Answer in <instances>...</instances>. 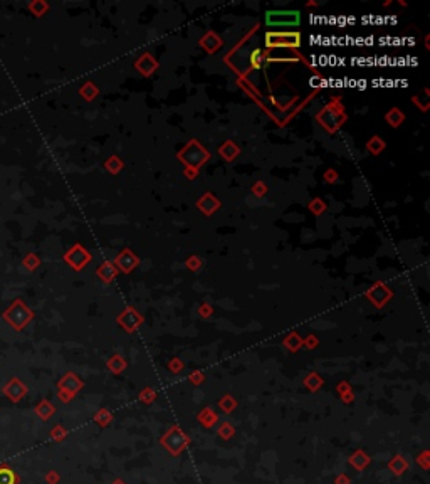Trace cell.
Segmentation results:
<instances>
[{
  "label": "cell",
  "instance_id": "30bf717a",
  "mask_svg": "<svg viewBox=\"0 0 430 484\" xmlns=\"http://www.w3.org/2000/svg\"><path fill=\"white\" fill-rule=\"evenodd\" d=\"M118 323H119V325H121L126 331L131 333V331H134V330H136V328L143 323V316L139 315V313L134 310V308L129 306V308H126V310L121 313V315L118 316Z\"/></svg>",
  "mask_w": 430,
  "mask_h": 484
},
{
  "label": "cell",
  "instance_id": "7a4b0ae2",
  "mask_svg": "<svg viewBox=\"0 0 430 484\" xmlns=\"http://www.w3.org/2000/svg\"><path fill=\"white\" fill-rule=\"evenodd\" d=\"M4 320H7L16 330H22L24 326L29 325V321L34 318V313L24 305V301L16 299L9 306V310L4 313Z\"/></svg>",
  "mask_w": 430,
  "mask_h": 484
},
{
  "label": "cell",
  "instance_id": "d6a6232c",
  "mask_svg": "<svg viewBox=\"0 0 430 484\" xmlns=\"http://www.w3.org/2000/svg\"><path fill=\"white\" fill-rule=\"evenodd\" d=\"M219 434H221V437L224 439H229L234 436V426L229 422H224L221 427H219Z\"/></svg>",
  "mask_w": 430,
  "mask_h": 484
},
{
  "label": "cell",
  "instance_id": "e0dca14e",
  "mask_svg": "<svg viewBox=\"0 0 430 484\" xmlns=\"http://www.w3.org/2000/svg\"><path fill=\"white\" fill-rule=\"evenodd\" d=\"M385 121H387L390 126H393V128H398V126L405 121V114L400 108H392L387 114H385Z\"/></svg>",
  "mask_w": 430,
  "mask_h": 484
},
{
  "label": "cell",
  "instance_id": "d590c367",
  "mask_svg": "<svg viewBox=\"0 0 430 484\" xmlns=\"http://www.w3.org/2000/svg\"><path fill=\"white\" fill-rule=\"evenodd\" d=\"M200 266H202V261H200L198 256H192V257H188V259H187V267L190 271H198Z\"/></svg>",
  "mask_w": 430,
  "mask_h": 484
},
{
  "label": "cell",
  "instance_id": "52a82bcc",
  "mask_svg": "<svg viewBox=\"0 0 430 484\" xmlns=\"http://www.w3.org/2000/svg\"><path fill=\"white\" fill-rule=\"evenodd\" d=\"M64 261H66L74 271H81L84 269V266L91 261V254H89V251L84 249L81 244H74L69 247V251L64 254Z\"/></svg>",
  "mask_w": 430,
  "mask_h": 484
},
{
  "label": "cell",
  "instance_id": "5b68a950",
  "mask_svg": "<svg viewBox=\"0 0 430 484\" xmlns=\"http://www.w3.org/2000/svg\"><path fill=\"white\" fill-rule=\"evenodd\" d=\"M316 119L319 121V125L324 126L328 131H331L333 133L334 130H338L339 126L343 125V121L346 119V116H344L343 108L339 104L336 106V108H334L333 104H328L323 111H319Z\"/></svg>",
  "mask_w": 430,
  "mask_h": 484
},
{
  "label": "cell",
  "instance_id": "7bdbcfd3",
  "mask_svg": "<svg viewBox=\"0 0 430 484\" xmlns=\"http://www.w3.org/2000/svg\"><path fill=\"white\" fill-rule=\"evenodd\" d=\"M197 173H198V170H195V168H185V176L190 180H193L195 176H197Z\"/></svg>",
  "mask_w": 430,
  "mask_h": 484
},
{
  "label": "cell",
  "instance_id": "83f0119b",
  "mask_svg": "<svg viewBox=\"0 0 430 484\" xmlns=\"http://www.w3.org/2000/svg\"><path fill=\"white\" fill-rule=\"evenodd\" d=\"M198 420L203 424L205 427H212L215 422H217V415H215V412L212 408H205L198 413Z\"/></svg>",
  "mask_w": 430,
  "mask_h": 484
},
{
  "label": "cell",
  "instance_id": "d4e9b609",
  "mask_svg": "<svg viewBox=\"0 0 430 484\" xmlns=\"http://www.w3.org/2000/svg\"><path fill=\"white\" fill-rule=\"evenodd\" d=\"M108 368L113 373H121L124 368H126V361H124V358L121 355H113L108 360Z\"/></svg>",
  "mask_w": 430,
  "mask_h": 484
},
{
  "label": "cell",
  "instance_id": "7c38bea8",
  "mask_svg": "<svg viewBox=\"0 0 430 484\" xmlns=\"http://www.w3.org/2000/svg\"><path fill=\"white\" fill-rule=\"evenodd\" d=\"M81 387H83V380L73 372L66 373V375L62 377V380L59 382V388H61V392H67L69 397L74 395V393H76Z\"/></svg>",
  "mask_w": 430,
  "mask_h": 484
},
{
  "label": "cell",
  "instance_id": "9c48e42d",
  "mask_svg": "<svg viewBox=\"0 0 430 484\" xmlns=\"http://www.w3.org/2000/svg\"><path fill=\"white\" fill-rule=\"evenodd\" d=\"M392 296H393L392 289H388V287L385 286L382 281L375 282V284L367 291V297H368V299L372 301L377 308H382L385 302L392 299Z\"/></svg>",
  "mask_w": 430,
  "mask_h": 484
},
{
  "label": "cell",
  "instance_id": "4fadbf2b",
  "mask_svg": "<svg viewBox=\"0 0 430 484\" xmlns=\"http://www.w3.org/2000/svg\"><path fill=\"white\" fill-rule=\"evenodd\" d=\"M134 66H136V69L143 76H152L155 73V69L158 68V63L152 54H143L141 57L134 63Z\"/></svg>",
  "mask_w": 430,
  "mask_h": 484
},
{
  "label": "cell",
  "instance_id": "f35d334b",
  "mask_svg": "<svg viewBox=\"0 0 430 484\" xmlns=\"http://www.w3.org/2000/svg\"><path fill=\"white\" fill-rule=\"evenodd\" d=\"M168 368H170L172 372H180V370L183 368V363H182V360H180V358H173V360H170Z\"/></svg>",
  "mask_w": 430,
  "mask_h": 484
},
{
  "label": "cell",
  "instance_id": "3957f363",
  "mask_svg": "<svg viewBox=\"0 0 430 484\" xmlns=\"http://www.w3.org/2000/svg\"><path fill=\"white\" fill-rule=\"evenodd\" d=\"M269 27H298L301 24L299 10H269L266 14Z\"/></svg>",
  "mask_w": 430,
  "mask_h": 484
},
{
  "label": "cell",
  "instance_id": "b9f144b4",
  "mask_svg": "<svg viewBox=\"0 0 430 484\" xmlns=\"http://www.w3.org/2000/svg\"><path fill=\"white\" fill-rule=\"evenodd\" d=\"M303 345H306L309 350H313V348L318 345V338L311 335L309 338H306V340H303Z\"/></svg>",
  "mask_w": 430,
  "mask_h": 484
},
{
  "label": "cell",
  "instance_id": "44dd1931",
  "mask_svg": "<svg viewBox=\"0 0 430 484\" xmlns=\"http://www.w3.org/2000/svg\"><path fill=\"white\" fill-rule=\"evenodd\" d=\"M79 94H81V98L83 99H86V101H93L96 96L99 94V89L94 86V83H91V81H88V83H84L81 88H79Z\"/></svg>",
  "mask_w": 430,
  "mask_h": 484
},
{
  "label": "cell",
  "instance_id": "1f68e13d",
  "mask_svg": "<svg viewBox=\"0 0 430 484\" xmlns=\"http://www.w3.org/2000/svg\"><path fill=\"white\" fill-rule=\"evenodd\" d=\"M155 397H157V393H155V390L152 387L143 388L141 393H139V400L145 402V403H152L155 400Z\"/></svg>",
  "mask_w": 430,
  "mask_h": 484
},
{
  "label": "cell",
  "instance_id": "5bb4252c",
  "mask_svg": "<svg viewBox=\"0 0 430 484\" xmlns=\"http://www.w3.org/2000/svg\"><path fill=\"white\" fill-rule=\"evenodd\" d=\"M118 269H116V266L113 264V261H104L101 266L98 267V271H96V274H98V277L101 279L103 282H106V284H109L114 277L118 276Z\"/></svg>",
  "mask_w": 430,
  "mask_h": 484
},
{
  "label": "cell",
  "instance_id": "ba28073f",
  "mask_svg": "<svg viewBox=\"0 0 430 484\" xmlns=\"http://www.w3.org/2000/svg\"><path fill=\"white\" fill-rule=\"evenodd\" d=\"M113 264L116 266L118 271L124 272V274H128V272H131L133 269H136L138 264H139V257L134 254L131 249H123L119 254L114 257Z\"/></svg>",
  "mask_w": 430,
  "mask_h": 484
},
{
  "label": "cell",
  "instance_id": "484cf974",
  "mask_svg": "<svg viewBox=\"0 0 430 484\" xmlns=\"http://www.w3.org/2000/svg\"><path fill=\"white\" fill-rule=\"evenodd\" d=\"M27 7L34 15H36V17H42V15L49 10V4L44 2V0H34V2H29Z\"/></svg>",
  "mask_w": 430,
  "mask_h": 484
},
{
  "label": "cell",
  "instance_id": "603a6c76",
  "mask_svg": "<svg viewBox=\"0 0 430 484\" xmlns=\"http://www.w3.org/2000/svg\"><path fill=\"white\" fill-rule=\"evenodd\" d=\"M304 385H306L311 392H318L319 387L323 385V378L319 377L316 372H311V373H308L306 378H304Z\"/></svg>",
  "mask_w": 430,
  "mask_h": 484
},
{
  "label": "cell",
  "instance_id": "836d02e7",
  "mask_svg": "<svg viewBox=\"0 0 430 484\" xmlns=\"http://www.w3.org/2000/svg\"><path fill=\"white\" fill-rule=\"evenodd\" d=\"M96 420L101 424V426H108L109 422H111V413H109L106 408H103V410H99L98 413H96Z\"/></svg>",
  "mask_w": 430,
  "mask_h": 484
},
{
  "label": "cell",
  "instance_id": "4316f807",
  "mask_svg": "<svg viewBox=\"0 0 430 484\" xmlns=\"http://www.w3.org/2000/svg\"><path fill=\"white\" fill-rule=\"evenodd\" d=\"M22 266L26 267L27 271H36L39 266H41V257L37 254H34V252H29L26 254V257L22 259Z\"/></svg>",
  "mask_w": 430,
  "mask_h": 484
},
{
  "label": "cell",
  "instance_id": "cb8c5ba5",
  "mask_svg": "<svg viewBox=\"0 0 430 484\" xmlns=\"http://www.w3.org/2000/svg\"><path fill=\"white\" fill-rule=\"evenodd\" d=\"M19 477L9 466L0 467V484H17Z\"/></svg>",
  "mask_w": 430,
  "mask_h": 484
},
{
  "label": "cell",
  "instance_id": "f1b7e54d",
  "mask_svg": "<svg viewBox=\"0 0 430 484\" xmlns=\"http://www.w3.org/2000/svg\"><path fill=\"white\" fill-rule=\"evenodd\" d=\"M284 346L286 348H289L291 351H298L299 348L303 346V340H301V336L298 335V333H291L286 340H284Z\"/></svg>",
  "mask_w": 430,
  "mask_h": 484
},
{
  "label": "cell",
  "instance_id": "277c9868",
  "mask_svg": "<svg viewBox=\"0 0 430 484\" xmlns=\"http://www.w3.org/2000/svg\"><path fill=\"white\" fill-rule=\"evenodd\" d=\"M188 442H190L188 436L178 426L170 427L168 431L165 432V436L160 439V444H162L163 447H167L173 456L182 454L183 449L188 446Z\"/></svg>",
  "mask_w": 430,
  "mask_h": 484
},
{
  "label": "cell",
  "instance_id": "ffe728a7",
  "mask_svg": "<svg viewBox=\"0 0 430 484\" xmlns=\"http://www.w3.org/2000/svg\"><path fill=\"white\" fill-rule=\"evenodd\" d=\"M388 469L390 471H393V474L400 476V474H403L408 469V462L405 461L402 456H395L392 461L388 462Z\"/></svg>",
  "mask_w": 430,
  "mask_h": 484
},
{
  "label": "cell",
  "instance_id": "4dcf8cb0",
  "mask_svg": "<svg viewBox=\"0 0 430 484\" xmlns=\"http://www.w3.org/2000/svg\"><path fill=\"white\" fill-rule=\"evenodd\" d=\"M219 405L222 407V410H224V412H227V413H229V412H232L234 408H236L237 403H236V400H234V398H232L231 395H226V397L222 398L221 402H219Z\"/></svg>",
  "mask_w": 430,
  "mask_h": 484
},
{
  "label": "cell",
  "instance_id": "2e32d148",
  "mask_svg": "<svg viewBox=\"0 0 430 484\" xmlns=\"http://www.w3.org/2000/svg\"><path fill=\"white\" fill-rule=\"evenodd\" d=\"M200 45L207 50V52H215L219 47L222 45V40H221V37H219L217 34H213V32H207L203 35V39L200 40Z\"/></svg>",
  "mask_w": 430,
  "mask_h": 484
},
{
  "label": "cell",
  "instance_id": "7402d4cb",
  "mask_svg": "<svg viewBox=\"0 0 430 484\" xmlns=\"http://www.w3.org/2000/svg\"><path fill=\"white\" fill-rule=\"evenodd\" d=\"M123 166H124V163H123V160L119 158V156H116V155H113V156H109V158L106 160V163H104V168H106L109 173L111 175H116V173H119V171L123 170Z\"/></svg>",
  "mask_w": 430,
  "mask_h": 484
},
{
  "label": "cell",
  "instance_id": "74e56055",
  "mask_svg": "<svg viewBox=\"0 0 430 484\" xmlns=\"http://www.w3.org/2000/svg\"><path fill=\"white\" fill-rule=\"evenodd\" d=\"M188 378H190V382H193L195 385H198V383H202V382H203L205 375H203V372L195 370V372H192V375H190Z\"/></svg>",
  "mask_w": 430,
  "mask_h": 484
},
{
  "label": "cell",
  "instance_id": "8fae6325",
  "mask_svg": "<svg viewBox=\"0 0 430 484\" xmlns=\"http://www.w3.org/2000/svg\"><path fill=\"white\" fill-rule=\"evenodd\" d=\"M197 209L202 212L203 215L210 217V215L213 214V212H217L219 209H221V200H219L213 194L207 192V194L202 195V197H200V199L197 200Z\"/></svg>",
  "mask_w": 430,
  "mask_h": 484
},
{
  "label": "cell",
  "instance_id": "f6af8a7d",
  "mask_svg": "<svg viewBox=\"0 0 430 484\" xmlns=\"http://www.w3.org/2000/svg\"><path fill=\"white\" fill-rule=\"evenodd\" d=\"M427 456H428V452H427V451H425V452L422 454V456H420V457L417 459V461H418L420 464H422V466H423L425 469H427V467H428V462H427Z\"/></svg>",
  "mask_w": 430,
  "mask_h": 484
},
{
  "label": "cell",
  "instance_id": "d6986e66",
  "mask_svg": "<svg viewBox=\"0 0 430 484\" xmlns=\"http://www.w3.org/2000/svg\"><path fill=\"white\" fill-rule=\"evenodd\" d=\"M383 148H385V141L380 138V136H372L368 141H367V150H368V153L370 155H373V156H377V155H380L383 151Z\"/></svg>",
  "mask_w": 430,
  "mask_h": 484
},
{
  "label": "cell",
  "instance_id": "60d3db41",
  "mask_svg": "<svg viewBox=\"0 0 430 484\" xmlns=\"http://www.w3.org/2000/svg\"><path fill=\"white\" fill-rule=\"evenodd\" d=\"M212 313H213V310H212V306H210L208 302H205V305L200 306V315H202V316L208 318L210 315H212Z\"/></svg>",
  "mask_w": 430,
  "mask_h": 484
},
{
  "label": "cell",
  "instance_id": "8d00e7d4",
  "mask_svg": "<svg viewBox=\"0 0 430 484\" xmlns=\"http://www.w3.org/2000/svg\"><path fill=\"white\" fill-rule=\"evenodd\" d=\"M252 192H254V194H256L257 197H262V195L267 194V187H266V184H264V182H256V184L252 185Z\"/></svg>",
  "mask_w": 430,
  "mask_h": 484
},
{
  "label": "cell",
  "instance_id": "6da1fadb",
  "mask_svg": "<svg viewBox=\"0 0 430 484\" xmlns=\"http://www.w3.org/2000/svg\"><path fill=\"white\" fill-rule=\"evenodd\" d=\"M178 160L185 165V168L198 170L200 166L205 165L210 160V153L197 140H190L188 143L178 151Z\"/></svg>",
  "mask_w": 430,
  "mask_h": 484
},
{
  "label": "cell",
  "instance_id": "9a60e30c",
  "mask_svg": "<svg viewBox=\"0 0 430 484\" xmlns=\"http://www.w3.org/2000/svg\"><path fill=\"white\" fill-rule=\"evenodd\" d=\"M239 153H241V148H239L232 140L224 141V143L221 145V148H219V155H221L226 161H232Z\"/></svg>",
  "mask_w": 430,
  "mask_h": 484
},
{
  "label": "cell",
  "instance_id": "7dc6e473",
  "mask_svg": "<svg viewBox=\"0 0 430 484\" xmlns=\"http://www.w3.org/2000/svg\"><path fill=\"white\" fill-rule=\"evenodd\" d=\"M336 484H349L348 476H344V474H341V476H338V477H336Z\"/></svg>",
  "mask_w": 430,
  "mask_h": 484
},
{
  "label": "cell",
  "instance_id": "ab89813d",
  "mask_svg": "<svg viewBox=\"0 0 430 484\" xmlns=\"http://www.w3.org/2000/svg\"><path fill=\"white\" fill-rule=\"evenodd\" d=\"M261 60H262V52L261 50H256V52H252V57H251V63H252V68H261Z\"/></svg>",
  "mask_w": 430,
  "mask_h": 484
},
{
  "label": "cell",
  "instance_id": "bcb514c9",
  "mask_svg": "<svg viewBox=\"0 0 430 484\" xmlns=\"http://www.w3.org/2000/svg\"><path fill=\"white\" fill-rule=\"evenodd\" d=\"M341 398H343L344 402H351L353 398H354V395H353V392H351V390H348V392L341 393Z\"/></svg>",
  "mask_w": 430,
  "mask_h": 484
},
{
  "label": "cell",
  "instance_id": "c3c4849f",
  "mask_svg": "<svg viewBox=\"0 0 430 484\" xmlns=\"http://www.w3.org/2000/svg\"><path fill=\"white\" fill-rule=\"evenodd\" d=\"M113 484H126V482H124V481H121V479H118V481H114Z\"/></svg>",
  "mask_w": 430,
  "mask_h": 484
},
{
  "label": "cell",
  "instance_id": "f546056e",
  "mask_svg": "<svg viewBox=\"0 0 430 484\" xmlns=\"http://www.w3.org/2000/svg\"><path fill=\"white\" fill-rule=\"evenodd\" d=\"M308 209H309V212L311 214H314V215H321L324 210H326V204L319 199V197H314V199L309 202L308 204Z\"/></svg>",
  "mask_w": 430,
  "mask_h": 484
},
{
  "label": "cell",
  "instance_id": "ac0fdd59",
  "mask_svg": "<svg viewBox=\"0 0 430 484\" xmlns=\"http://www.w3.org/2000/svg\"><path fill=\"white\" fill-rule=\"evenodd\" d=\"M368 462H370V457L367 456V452H363V451H356L351 457H349V464H351L354 469H358V471H362L363 467H367Z\"/></svg>",
  "mask_w": 430,
  "mask_h": 484
},
{
  "label": "cell",
  "instance_id": "e575fe53",
  "mask_svg": "<svg viewBox=\"0 0 430 484\" xmlns=\"http://www.w3.org/2000/svg\"><path fill=\"white\" fill-rule=\"evenodd\" d=\"M323 180L326 182V184H336V182H338V171L334 168H328L326 171H324Z\"/></svg>",
  "mask_w": 430,
  "mask_h": 484
},
{
  "label": "cell",
  "instance_id": "ee69618b",
  "mask_svg": "<svg viewBox=\"0 0 430 484\" xmlns=\"http://www.w3.org/2000/svg\"><path fill=\"white\" fill-rule=\"evenodd\" d=\"M348 390H351V387H349L348 382H341V383L338 385V392H339V393H344V392H348Z\"/></svg>",
  "mask_w": 430,
  "mask_h": 484
},
{
  "label": "cell",
  "instance_id": "8992f818",
  "mask_svg": "<svg viewBox=\"0 0 430 484\" xmlns=\"http://www.w3.org/2000/svg\"><path fill=\"white\" fill-rule=\"evenodd\" d=\"M267 47H293L296 49L301 45V35L299 32H267L266 34Z\"/></svg>",
  "mask_w": 430,
  "mask_h": 484
}]
</instances>
